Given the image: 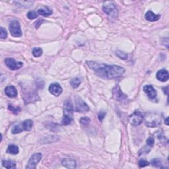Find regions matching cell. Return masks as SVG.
Masks as SVG:
<instances>
[{"label": "cell", "instance_id": "1", "mask_svg": "<svg viewBox=\"0 0 169 169\" xmlns=\"http://www.w3.org/2000/svg\"><path fill=\"white\" fill-rule=\"evenodd\" d=\"M87 65L97 75L106 79L119 77L125 73L124 68L116 65H106L95 61H87Z\"/></svg>", "mask_w": 169, "mask_h": 169}, {"label": "cell", "instance_id": "2", "mask_svg": "<svg viewBox=\"0 0 169 169\" xmlns=\"http://www.w3.org/2000/svg\"><path fill=\"white\" fill-rule=\"evenodd\" d=\"M73 104L70 100H67L63 104V116L62 120V124L63 125H67L70 124L72 122L73 114Z\"/></svg>", "mask_w": 169, "mask_h": 169}, {"label": "cell", "instance_id": "3", "mask_svg": "<svg viewBox=\"0 0 169 169\" xmlns=\"http://www.w3.org/2000/svg\"><path fill=\"white\" fill-rule=\"evenodd\" d=\"M145 125L149 128H156L161 124L162 118L160 114L157 112L146 113L143 117Z\"/></svg>", "mask_w": 169, "mask_h": 169}, {"label": "cell", "instance_id": "4", "mask_svg": "<svg viewBox=\"0 0 169 169\" xmlns=\"http://www.w3.org/2000/svg\"><path fill=\"white\" fill-rule=\"evenodd\" d=\"M33 125V122L31 120H24L21 123L14 125L11 129L13 134H17L23 131H30Z\"/></svg>", "mask_w": 169, "mask_h": 169}, {"label": "cell", "instance_id": "5", "mask_svg": "<svg viewBox=\"0 0 169 169\" xmlns=\"http://www.w3.org/2000/svg\"><path fill=\"white\" fill-rule=\"evenodd\" d=\"M102 10L104 12L112 17H116L118 15V9L116 5L113 2H105L102 6Z\"/></svg>", "mask_w": 169, "mask_h": 169}, {"label": "cell", "instance_id": "6", "mask_svg": "<svg viewBox=\"0 0 169 169\" xmlns=\"http://www.w3.org/2000/svg\"><path fill=\"white\" fill-rule=\"evenodd\" d=\"M9 29L10 33L13 37L19 38L22 36V31H21L20 23L17 20H13L11 21L9 24Z\"/></svg>", "mask_w": 169, "mask_h": 169}, {"label": "cell", "instance_id": "7", "mask_svg": "<svg viewBox=\"0 0 169 169\" xmlns=\"http://www.w3.org/2000/svg\"><path fill=\"white\" fill-rule=\"evenodd\" d=\"M113 98L122 102H126L128 101V98L126 95L122 91V90L119 85H116L112 89Z\"/></svg>", "mask_w": 169, "mask_h": 169}, {"label": "cell", "instance_id": "8", "mask_svg": "<svg viewBox=\"0 0 169 169\" xmlns=\"http://www.w3.org/2000/svg\"><path fill=\"white\" fill-rule=\"evenodd\" d=\"M143 117H144V116H143V114L140 111L135 110L134 113L129 116V122L132 125L138 126V125L142 123Z\"/></svg>", "mask_w": 169, "mask_h": 169}, {"label": "cell", "instance_id": "9", "mask_svg": "<svg viewBox=\"0 0 169 169\" xmlns=\"http://www.w3.org/2000/svg\"><path fill=\"white\" fill-rule=\"evenodd\" d=\"M75 110L77 112L80 113H87L90 110L89 106L86 104L83 100L80 97L77 96L75 99Z\"/></svg>", "mask_w": 169, "mask_h": 169}, {"label": "cell", "instance_id": "10", "mask_svg": "<svg viewBox=\"0 0 169 169\" xmlns=\"http://www.w3.org/2000/svg\"><path fill=\"white\" fill-rule=\"evenodd\" d=\"M42 154L41 153H37L32 154V155L29 161L28 162L26 168L35 169L37 168V165L42 159Z\"/></svg>", "mask_w": 169, "mask_h": 169}, {"label": "cell", "instance_id": "11", "mask_svg": "<svg viewBox=\"0 0 169 169\" xmlns=\"http://www.w3.org/2000/svg\"><path fill=\"white\" fill-rule=\"evenodd\" d=\"M5 63L10 70H17L22 67L23 63L21 62H17L11 57H8L5 60Z\"/></svg>", "mask_w": 169, "mask_h": 169}, {"label": "cell", "instance_id": "12", "mask_svg": "<svg viewBox=\"0 0 169 169\" xmlns=\"http://www.w3.org/2000/svg\"><path fill=\"white\" fill-rule=\"evenodd\" d=\"M143 91H144L147 96L150 100L155 99L157 97V91L151 85H146L143 87Z\"/></svg>", "mask_w": 169, "mask_h": 169}, {"label": "cell", "instance_id": "13", "mask_svg": "<svg viewBox=\"0 0 169 169\" xmlns=\"http://www.w3.org/2000/svg\"><path fill=\"white\" fill-rule=\"evenodd\" d=\"M49 91L50 93L52 94L53 95H54L56 96H60L62 93V88L60 84L58 83H52L49 86Z\"/></svg>", "mask_w": 169, "mask_h": 169}, {"label": "cell", "instance_id": "14", "mask_svg": "<svg viewBox=\"0 0 169 169\" xmlns=\"http://www.w3.org/2000/svg\"><path fill=\"white\" fill-rule=\"evenodd\" d=\"M156 77L159 81L161 82H166L168 81L169 78V73L167 70L162 69L157 71Z\"/></svg>", "mask_w": 169, "mask_h": 169}, {"label": "cell", "instance_id": "15", "mask_svg": "<svg viewBox=\"0 0 169 169\" xmlns=\"http://www.w3.org/2000/svg\"><path fill=\"white\" fill-rule=\"evenodd\" d=\"M5 95L9 98H15L17 96V91L13 85H9L5 89Z\"/></svg>", "mask_w": 169, "mask_h": 169}, {"label": "cell", "instance_id": "16", "mask_svg": "<svg viewBox=\"0 0 169 169\" xmlns=\"http://www.w3.org/2000/svg\"><path fill=\"white\" fill-rule=\"evenodd\" d=\"M145 18L147 21H150V22H155L158 20L160 19L161 15H157V14L154 13L151 11H148L145 15Z\"/></svg>", "mask_w": 169, "mask_h": 169}, {"label": "cell", "instance_id": "17", "mask_svg": "<svg viewBox=\"0 0 169 169\" xmlns=\"http://www.w3.org/2000/svg\"><path fill=\"white\" fill-rule=\"evenodd\" d=\"M62 164L67 168L74 169L77 167L76 162L71 159H63L62 161Z\"/></svg>", "mask_w": 169, "mask_h": 169}, {"label": "cell", "instance_id": "18", "mask_svg": "<svg viewBox=\"0 0 169 169\" xmlns=\"http://www.w3.org/2000/svg\"><path fill=\"white\" fill-rule=\"evenodd\" d=\"M15 4L21 8H29L34 3V2L31 1H16L14 2Z\"/></svg>", "mask_w": 169, "mask_h": 169}, {"label": "cell", "instance_id": "19", "mask_svg": "<svg viewBox=\"0 0 169 169\" xmlns=\"http://www.w3.org/2000/svg\"><path fill=\"white\" fill-rule=\"evenodd\" d=\"M38 15H41L44 17H48L50 15H52V11L49 9L47 7H43L42 8H40L37 11Z\"/></svg>", "mask_w": 169, "mask_h": 169}, {"label": "cell", "instance_id": "20", "mask_svg": "<svg viewBox=\"0 0 169 169\" xmlns=\"http://www.w3.org/2000/svg\"><path fill=\"white\" fill-rule=\"evenodd\" d=\"M2 164L3 167L6 168H16V163L11 160H3L2 161Z\"/></svg>", "mask_w": 169, "mask_h": 169}, {"label": "cell", "instance_id": "21", "mask_svg": "<svg viewBox=\"0 0 169 169\" xmlns=\"http://www.w3.org/2000/svg\"><path fill=\"white\" fill-rule=\"evenodd\" d=\"M19 147L15 145H13V144L9 145L8 147V149H7V153L11 154H13V155L17 154L19 153Z\"/></svg>", "mask_w": 169, "mask_h": 169}, {"label": "cell", "instance_id": "22", "mask_svg": "<svg viewBox=\"0 0 169 169\" xmlns=\"http://www.w3.org/2000/svg\"><path fill=\"white\" fill-rule=\"evenodd\" d=\"M81 83V80L79 77H75L70 81V85L73 89L77 88Z\"/></svg>", "mask_w": 169, "mask_h": 169}, {"label": "cell", "instance_id": "23", "mask_svg": "<svg viewBox=\"0 0 169 169\" xmlns=\"http://www.w3.org/2000/svg\"><path fill=\"white\" fill-rule=\"evenodd\" d=\"M32 55H33L36 57H38L42 55L43 50L41 48H34L32 49Z\"/></svg>", "mask_w": 169, "mask_h": 169}, {"label": "cell", "instance_id": "24", "mask_svg": "<svg viewBox=\"0 0 169 169\" xmlns=\"http://www.w3.org/2000/svg\"><path fill=\"white\" fill-rule=\"evenodd\" d=\"M151 164L153 167L157 168H161L162 165V161L159 158H154L151 161Z\"/></svg>", "mask_w": 169, "mask_h": 169}, {"label": "cell", "instance_id": "25", "mask_svg": "<svg viewBox=\"0 0 169 169\" xmlns=\"http://www.w3.org/2000/svg\"><path fill=\"white\" fill-rule=\"evenodd\" d=\"M151 147L148 146L147 145H146L145 146L142 147V148L141 149V150L139 151V155L140 156V155H142V154H145L149 153V151H151Z\"/></svg>", "mask_w": 169, "mask_h": 169}, {"label": "cell", "instance_id": "26", "mask_svg": "<svg viewBox=\"0 0 169 169\" xmlns=\"http://www.w3.org/2000/svg\"><path fill=\"white\" fill-rule=\"evenodd\" d=\"M8 109L15 114H17L21 111V108H19V106H15L12 105H8Z\"/></svg>", "mask_w": 169, "mask_h": 169}, {"label": "cell", "instance_id": "27", "mask_svg": "<svg viewBox=\"0 0 169 169\" xmlns=\"http://www.w3.org/2000/svg\"><path fill=\"white\" fill-rule=\"evenodd\" d=\"M116 55L122 60H126L128 58V54L126 53L122 52L120 50H116Z\"/></svg>", "mask_w": 169, "mask_h": 169}, {"label": "cell", "instance_id": "28", "mask_svg": "<svg viewBox=\"0 0 169 169\" xmlns=\"http://www.w3.org/2000/svg\"><path fill=\"white\" fill-rule=\"evenodd\" d=\"M27 17L29 19H34L38 17V13L35 11H29L27 13Z\"/></svg>", "mask_w": 169, "mask_h": 169}, {"label": "cell", "instance_id": "29", "mask_svg": "<svg viewBox=\"0 0 169 169\" xmlns=\"http://www.w3.org/2000/svg\"><path fill=\"white\" fill-rule=\"evenodd\" d=\"M138 165H139V168H143V167H145L147 166H149V163L146 159H141L139 161Z\"/></svg>", "mask_w": 169, "mask_h": 169}, {"label": "cell", "instance_id": "30", "mask_svg": "<svg viewBox=\"0 0 169 169\" xmlns=\"http://www.w3.org/2000/svg\"><path fill=\"white\" fill-rule=\"evenodd\" d=\"M90 122H91V120H90V118L88 117H83L81 118L80 119V123L83 125H85V126L88 125L90 123Z\"/></svg>", "mask_w": 169, "mask_h": 169}, {"label": "cell", "instance_id": "31", "mask_svg": "<svg viewBox=\"0 0 169 169\" xmlns=\"http://www.w3.org/2000/svg\"><path fill=\"white\" fill-rule=\"evenodd\" d=\"M8 37V32H7L5 28L1 27L0 28V38L2 39H6Z\"/></svg>", "mask_w": 169, "mask_h": 169}, {"label": "cell", "instance_id": "32", "mask_svg": "<svg viewBox=\"0 0 169 169\" xmlns=\"http://www.w3.org/2000/svg\"><path fill=\"white\" fill-rule=\"evenodd\" d=\"M146 143H147V145L151 147H152L154 144V138L153 137H149L148 138V139H147V141H146Z\"/></svg>", "mask_w": 169, "mask_h": 169}, {"label": "cell", "instance_id": "33", "mask_svg": "<svg viewBox=\"0 0 169 169\" xmlns=\"http://www.w3.org/2000/svg\"><path fill=\"white\" fill-rule=\"evenodd\" d=\"M106 112L105 111H104V110H102V111H100V112L98 114V118H99V120L100 121V122H102L104 118H105V116H106Z\"/></svg>", "mask_w": 169, "mask_h": 169}, {"label": "cell", "instance_id": "34", "mask_svg": "<svg viewBox=\"0 0 169 169\" xmlns=\"http://www.w3.org/2000/svg\"><path fill=\"white\" fill-rule=\"evenodd\" d=\"M44 20H42V19H39L37 22H36L35 23V27H36V28H38L39 27H40V25L44 22Z\"/></svg>", "mask_w": 169, "mask_h": 169}, {"label": "cell", "instance_id": "35", "mask_svg": "<svg viewBox=\"0 0 169 169\" xmlns=\"http://www.w3.org/2000/svg\"><path fill=\"white\" fill-rule=\"evenodd\" d=\"M168 118H167V119L165 120V122H164V123L166 124L167 125H168Z\"/></svg>", "mask_w": 169, "mask_h": 169}]
</instances>
